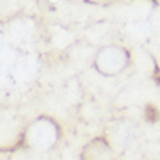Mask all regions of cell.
Masks as SVG:
<instances>
[{"instance_id":"1","label":"cell","mask_w":160,"mask_h":160,"mask_svg":"<svg viewBox=\"0 0 160 160\" xmlns=\"http://www.w3.org/2000/svg\"><path fill=\"white\" fill-rule=\"evenodd\" d=\"M130 55L122 47L108 45L98 51L95 57V68L103 76H117L127 67Z\"/></svg>"},{"instance_id":"2","label":"cell","mask_w":160,"mask_h":160,"mask_svg":"<svg viewBox=\"0 0 160 160\" xmlns=\"http://www.w3.org/2000/svg\"><path fill=\"white\" fill-rule=\"evenodd\" d=\"M26 144L34 150H48L58 138V128L54 121L47 118L37 119L26 130Z\"/></svg>"},{"instance_id":"3","label":"cell","mask_w":160,"mask_h":160,"mask_svg":"<svg viewBox=\"0 0 160 160\" xmlns=\"http://www.w3.org/2000/svg\"><path fill=\"white\" fill-rule=\"evenodd\" d=\"M82 160H112V150L102 138H96L84 147Z\"/></svg>"},{"instance_id":"4","label":"cell","mask_w":160,"mask_h":160,"mask_svg":"<svg viewBox=\"0 0 160 160\" xmlns=\"http://www.w3.org/2000/svg\"><path fill=\"white\" fill-rule=\"evenodd\" d=\"M154 2H156V3H157V4H160V0H154Z\"/></svg>"}]
</instances>
